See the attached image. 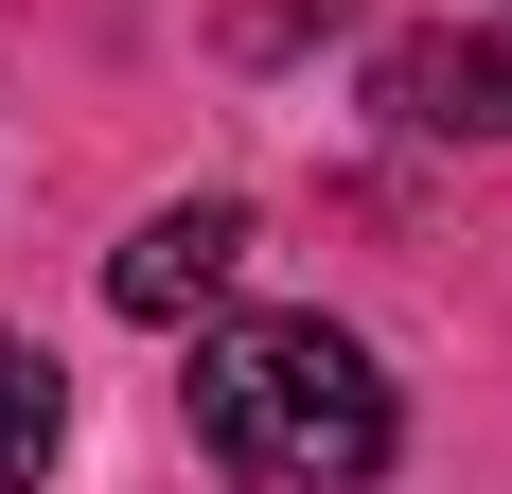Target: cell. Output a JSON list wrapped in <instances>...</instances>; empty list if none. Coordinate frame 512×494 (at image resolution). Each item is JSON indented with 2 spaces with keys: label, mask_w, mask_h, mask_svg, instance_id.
<instances>
[{
  "label": "cell",
  "mask_w": 512,
  "mask_h": 494,
  "mask_svg": "<svg viewBox=\"0 0 512 494\" xmlns=\"http://www.w3.org/2000/svg\"><path fill=\"white\" fill-rule=\"evenodd\" d=\"M53 459H71V371L36 336H0V494H36Z\"/></svg>",
  "instance_id": "277c9868"
},
{
  "label": "cell",
  "mask_w": 512,
  "mask_h": 494,
  "mask_svg": "<svg viewBox=\"0 0 512 494\" xmlns=\"http://www.w3.org/2000/svg\"><path fill=\"white\" fill-rule=\"evenodd\" d=\"M389 124L495 142V124H512V53H495V36H407V53H389Z\"/></svg>",
  "instance_id": "3957f363"
},
{
  "label": "cell",
  "mask_w": 512,
  "mask_h": 494,
  "mask_svg": "<svg viewBox=\"0 0 512 494\" xmlns=\"http://www.w3.org/2000/svg\"><path fill=\"white\" fill-rule=\"evenodd\" d=\"M230 265H248V212H230V195H177V212H142V230H124L106 300H124V318H212V300H230Z\"/></svg>",
  "instance_id": "7a4b0ae2"
},
{
  "label": "cell",
  "mask_w": 512,
  "mask_h": 494,
  "mask_svg": "<svg viewBox=\"0 0 512 494\" xmlns=\"http://www.w3.org/2000/svg\"><path fill=\"white\" fill-rule=\"evenodd\" d=\"M195 442L248 494H371L389 477V371H371L354 318H230L195 353Z\"/></svg>",
  "instance_id": "6da1fadb"
}]
</instances>
